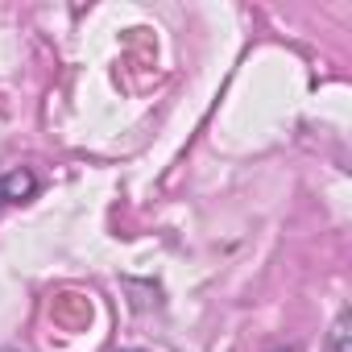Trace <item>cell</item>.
<instances>
[{
    "label": "cell",
    "instance_id": "cell-4",
    "mask_svg": "<svg viewBox=\"0 0 352 352\" xmlns=\"http://www.w3.org/2000/svg\"><path fill=\"white\" fill-rule=\"evenodd\" d=\"M0 352H17V348H0Z\"/></svg>",
    "mask_w": 352,
    "mask_h": 352
},
{
    "label": "cell",
    "instance_id": "cell-1",
    "mask_svg": "<svg viewBox=\"0 0 352 352\" xmlns=\"http://www.w3.org/2000/svg\"><path fill=\"white\" fill-rule=\"evenodd\" d=\"M34 195H38V179H34L25 166L0 174V212L13 208V204H25V199H34Z\"/></svg>",
    "mask_w": 352,
    "mask_h": 352
},
{
    "label": "cell",
    "instance_id": "cell-3",
    "mask_svg": "<svg viewBox=\"0 0 352 352\" xmlns=\"http://www.w3.org/2000/svg\"><path fill=\"white\" fill-rule=\"evenodd\" d=\"M274 352H294V348H274Z\"/></svg>",
    "mask_w": 352,
    "mask_h": 352
},
{
    "label": "cell",
    "instance_id": "cell-2",
    "mask_svg": "<svg viewBox=\"0 0 352 352\" xmlns=\"http://www.w3.org/2000/svg\"><path fill=\"white\" fill-rule=\"evenodd\" d=\"M323 352H348V315H340L331 323V336H327V348Z\"/></svg>",
    "mask_w": 352,
    "mask_h": 352
}]
</instances>
